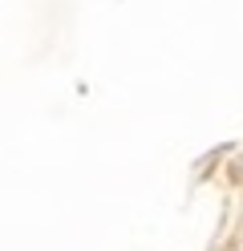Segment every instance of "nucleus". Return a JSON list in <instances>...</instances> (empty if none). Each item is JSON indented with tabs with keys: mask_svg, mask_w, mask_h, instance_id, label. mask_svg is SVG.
<instances>
[]
</instances>
